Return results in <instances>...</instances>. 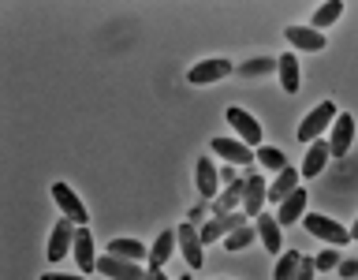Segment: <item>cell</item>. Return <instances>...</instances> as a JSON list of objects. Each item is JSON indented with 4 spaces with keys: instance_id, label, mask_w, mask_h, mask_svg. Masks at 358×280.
Here are the masks:
<instances>
[{
    "instance_id": "6da1fadb",
    "label": "cell",
    "mask_w": 358,
    "mask_h": 280,
    "mask_svg": "<svg viewBox=\"0 0 358 280\" xmlns=\"http://www.w3.org/2000/svg\"><path fill=\"white\" fill-rule=\"evenodd\" d=\"M336 116H340V112H336L332 101H321V105H317L306 120L299 123V142H306V146H310V142H317L321 134L332 127V120H336Z\"/></svg>"
},
{
    "instance_id": "7a4b0ae2",
    "label": "cell",
    "mask_w": 358,
    "mask_h": 280,
    "mask_svg": "<svg viewBox=\"0 0 358 280\" xmlns=\"http://www.w3.org/2000/svg\"><path fill=\"white\" fill-rule=\"evenodd\" d=\"M302 224H306V228L317 235V239H324L329 246H347V243H351V232L340 228L336 220H329L324 213H306V217H302Z\"/></svg>"
},
{
    "instance_id": "3957f363",
    "label": "cell",
    "mask_w": 358,
    "mask_h": 280,
    "mask_svg": "<svg viewBox=\"0 0 358 280\" xmlns=\"http://www.w3.org/2000/svg\"><path fill=\"white\" fill-rule=\"evenodd\" d=\"M250 220L246 213H224V217H213V220H206L201 224V243H217V239H228V235L235 232V228H243V224Z\"/></svg>"
},
{
    "instance_id": "277c9868",
    "label": "cell",
    "mask_w": 358,
    "mask_h": 280,
    "mask_svg": "<svg viewBox=\"0 0 358 280\" xmlns=\"http://www.w3.org/2000/svg\"><path fill=\"white\" fill-rule=\"evenodd\" d=\"M265 202H268V183L257 172L246 176L243 179V213H246V217H262Z\"/></svg>"
},
{
    "instance_id": "5b68a950",
    "label": "cell",
    "mask_w": 358,
    "mask_h": 280,
    "mask_svg": "<svg viewBox=\"0 0 358 280\" xmlns=\"http://www.w3.org/2000/svg\"><path fill=\"white\" fill-rule=\"evenodd\" d=\"M52 198H56V206H60V213L67 220H75L78 228H83V224L90 220V213H86V206L83 202H78V195L67 183H52Z\"/></svg>"
},
{
    "instance_id": "8992f818",
    "label": "cell",
    "mask_w": 358,
    "mask_h": 280,
    "mask_svg": "<svg viewBox=\"0 0 358 280\" xmlns=\"http://www.w3.org/2000/svg\"><path fill=\"white\" fill-rule=\"evenodd\" d=\"M351 142H355V116H351V112H340V116L332 120V134H329L332 157H347Z\"/></svg>"
},
{
    "instance_id": "52a82bcc",
    "label": "cell",
    "mask_w": 358,
    "mask_h": 280,
    "mask_svg": "<svg viewBox=\"0 0 358 280\" xmlns=\"http://www.w3.org/2000/svg\"><path fill=\"white\" fill-rule=\"evenodd\" d=\"M75 232H78V224L75 220H56V228L49 235V262H64V254H71V246H75Z\"/></svg>"
},
{
    "instance_id": "ba28073f",
    "label": "cell",
    "mask_w": 358,
    "mask_h": 280,
    "mask_svg": "<svg viewBox=\"0 0 358 280\" xmlns=\"http://www.w3.org/2000/svg\"><path fill=\"white\" fill-rule=\"evenodd\" d=\"M97 269L112 280H150V273H142L138 262H123V258H116V254L97 258Z\"/></svg>"
},
{
    "instance_id": "9c48e42d",
    "label": "cell",
    "mask_w": 358,
    "mask_h": 280,
    "mask_svg": "<svg viewBox=\"0 0 358 280\" xmlns=\"http://www.w3.org/2000/svg\"><path fill=\"white\" fill-rule=\"evenodd\" d=\"M231 71H235V67L217 56V60H201V64H194V67L187 71V78H190L194 86H206V83H217V78H228Z\"/></svg>"
},
{
    "instance_id": "30bf717a",
    "label": "cell",
    "mask_w": 358,
    "mask_h": 280,
    "mask_svg": "<svg viewBox=\"0 0 358 280\" xmlns=\"http://www.w3.org/2000/svg\"><path fill=\"white\" fill-rule=\"evenodd\" d=\"M194 183H198V195L206 202H217V183H220V172L213 168L209 157H198L194 164Z\"/></svg>"
},
{
    "instance_id": "8fae6325",
    "label": "cell",
    "mask_w": 358,
    "mask_h": 280,
    "mask_svg": "<svg viewBox=\"0 0 358 280\" xmlns=\"http://www.w3.org/2000/svg\"><path fill=\"white\" fill-rule=\"evenodd\" d=\"M176 232H179V246H183L187 265H190V269H198L201 262H206V254H201V246H206V243H201V235L194 232V224H187V220L179 224Z\"/></svg>"
},
{
    "instance_id": "7c38bea8",
    "label": "cell",
    "mask_w": 358,
    "mask_h": 280,
    "mask_svg": "<svg viewBox=\"0 0 358 280\" xmlns=\"http://www.w3.org/2000/svg\"><path fill=\"white\" fill-rule=\"evenodd\" d=\"M228 123H231L235 131H239V142H246V146H257V142H262V123H257L250 112L228 108Z\"/></svg>"
},
{
    "instance_id": "4fadbf2b",
    "label": "cell",
    "mask_w": 358,
    "mask_h": 280,
    "mask_svg": "<svg viewBox=\"0 0 358 280\" xmlns=\"http://www.w3.org/2000/svg\"><path fill=\"white\" fill-rule=\"evenodd\" d=\"M71 254H75V262H78V269H83V273H94V269H97V254H94V232H90L86 224L75 232V251H71Z\"/></svg>"
},
{
    "instance_id": "5bb4252c",
    "label": "cell",
    "mask_w": 358,
    "mask_h": 280,
    "mask_svg": "<svg viewBox=\"0 0 358 280\" xmlns=\"http://www.w3.org/2000/svg\"><path fill=\"white\" fill-rule=\"evenodd\" d=\"M176 243H179V232H172V228H164L161 235H157V243H153V251H150V273H157V269H164V262L176 254Z\"/></svg>"
},
{
    "instance_id": "9a60e30c",
    "label": "cell",
    "mask_w": 358,
    "mask_h": 280,
    "mask_svg": "<svg viewBox=\"0 0 358 280\" xmlns=\"http://www.w3.org/2000/svg\"><path fill=\"white\" fill-rule=\"evenodd\" d=\"M299 179H302V172H299V168H291V164L284 168V172H276L273 187H268V202H273V206H280L287 195H295V190H299Z\"/></svg>"
},
{
    "instance_id": "2e32d148",
    "label": "cell",
    "mask_w": 358,
    "mask_h": 280,
    "mask_svg": "<svg viewBox=\"0 0 358 280\" xmlns=\"http://www.w3.org/2000/svg\"><path fill=\"white\" fill-rule=\"evenodd\" d=\"M276 71H280V86H284V94H299V86H302V71H299L295 52L276 56Z\"/></svg>"
},
{
    "instance_id": "e0dca14e",
    "label": "cell",
    "mask_w": 358,
    "mask_h": 280,
    "mask_svg": "<svg viewBox=\"0 0 358 280\" xmlns=\"http://www.w3.org/2000/svg\"><path fill=\"white\" fill-rule=\"evenodd\" d=\"M329 157H332V150H329V139H317V142H310L306 157H302V179L317 176L321 168L329 164Z\"/></svg>"
},
{
    "instance_id": "ac0fdd59",
    "label": "cell",
    "mask_w": 358,
    "mask_h": 280,
    "mask_svg": "<svg viewBox=\"0 0 358 280\" xmlns=\"http://www.w3.org/2000/svg\"><path fill=\"white\" fill-rule=\"evenodd\" d=\"M284 38L295 45V49H306V52H321L324 49V38L313 27H287Z\"/></svg>"
},
{
    "instance_id": "d6986e66",
    "label": "cell",
    "mask_w": 358,
    "mask_h": 280,
    "mask_svg": "<svg viewBox=\"0 0 358 280\" xmlns=\"http://www.w3.org/2000/svg\"><path fill=\"white\" fill-rule=\"evenodd\" d=\"M306 217V190H295V195H287L284 202L276 206V220L280 224H295Z\"/></svg>"
},
{
    "instance_id": "ffe728a7",
    "label": "cell",
    "mask_w": 358,
    "mask_h": 280,
    "mask_svg": "<svg viewBox=\"0 0 358 280\" xmlns=\"http://www.w3.org/2000/svg\"><path fill=\"white\" fill-rule=\"evenodd\" d=\"M213 153L224 157V161H235V164H246V161H254V153H250V146L246 142H235V139H213Z\"/></svg>"
},
{
    "instance_id": "44dd1931",
    "label": "cell",
    "mask_w": 358,
    "mask_h": 280,
    "mask_svg": "<svg viewBox=\"0 0 358 280\" xmlns=\"http://www.w3.org/2000/svg\"><path fill=\"white\" fill-rule=\"evenodd\" d=\"M254 220H257V235H262L265 251L268 254H280V246H284V239H280V220L268 217V213H262V217H254Z\"/></svg>"
},
{
    "instance_id": "7402d4cb",
    "label": "cell",
    "mask_w": 358,
    "mask_h": 280,
    "mask_svg": "<svg viewBox=\"0 0 358 280\" xmlns=\"http://www.w3.org/2000/svg\"><path fill=\"white\" fill-rule=\"evenodd\" d=\"M108 254L123 258V262H142V258H150V251H145L138 239H112L108 243Z\"/></svg>"
},
{
    "instance_id": "603a6c76",
    "label": "cell",
    "mask_w": 358,
    "mask_h": 280,
    "mask_svg": "<svg viewBox=\"0 0 358 280\" xmlns=\"http://www.w3.org/2000/svg\"><path fill=\"white\" fill-rule=\"evenodd\" d=\"M235 206H243V179H235V183L224 190V195L213 202V217H224V213H235Z\"/></svg>"
},
{
    "instance_id": "cb8c5ba5",
    "label": "cell",
    "mask_w": 358,
    "mask_h": 280,
    "mask_svg": "<svg viewBox=\"0 0 358 280\" xmlns=\"http://www.w3.org/2000/svg\"><path fill=\"white\" fill-rule=\"evenodd\" d=\"M299 262H302V254H299V251H287V254H280L273 280H295V273H299Z\"/></svg>"
},
{
    "instance_id": "d4e9b609",
    "label": "cell",
    "mask_w": 358,
    "mask_h": 280,
    "mask_svg": "<svg viewBox=\"0 0 358 280\" xmlns=\"http://www.w3.org/2000/svg\"><path fill=\"white\" fill-rule=\"evenodd\" d=\"M343 15V4H340V0H329V4H321L317 11H313V27H332V22L336 19H340Z\"/></svg>"
},
{
    "instance_id": "484cf974",
    "label": "cell",
    "mask_w": 358,
    "mask_h": 280,
    "mask_svg": "<svg viewBox=\"0 0 358 280\" xmlns=\"http://www.w3.org/2000/svg\"><path fill=\"white\" fill-rule=\"evenodd\" d=\"M254 157H257V161H262L265 168H273V172H284V168H287V157L280 153V150H273V146H262V150H257Z\"/></svg>"
},
{
    "instance_id": "4316f807",
    "label": "cell",
    "mask_w": 358,
    "mask_h": 280,
    "mask_svg": "<svg viewBox=\"0 0 358 280\" xmlns=\"http://www.w3.org/2000/svg\"><path fill=\"white\" fill-rule=\"evenodd\" d=\"M254 235H257V228H250V224H243V228H235V232H231L224 243H228V251H246V246L254 243Z\"/></svg>"
},
{
    "instance_id": "83f0119b",
    "label": "cell",
    "mask_w": 358,
    "mask_h": 280,
    "mask_svg": "<svg viewBox=\"0 0 358 280\" xmlns=\"http://www.w3.org/2000/svg\"><path fill=\"white\" fill-rule=\"evenodd\" d=\"M273 67H276V60H246V64L239 67V75H243V78H257V75L273 71Z\"/></svg>"
},
{
    "instance_id": "f1b7e54d",
    "label": "cell",
    "mask_w": 358,
    "mask_h": 280,
    "mask_svg": "<svg viewBox=\"0 0 358 280\" xmlns=\"http://www.w3.org/2000/svg\"><path fill=\"white\" fill-rule=\"evenodd\" d=\"M340 262H343V258H340V251H332V246H329V251H321L317 258H313V265H317L321 273H329V269H340Z\"/></svg>"
},
{
    "instance_id": "f546056e",
    "label": "cell",
    "mask_w": 358,
    "mask_h": 280,
    "mask_svg": "<svg viewBox=\"0 0 358 280\" xmlns=\"http://www.w3.org/2000/svg\"><path fill=\"white\" fill-rule=\"evenodd\" d=\"M313 273H317V265H313V258H306V254H302V262H299V273H295V280H313Z\"/></svg>"
},
{
    "instance_id": "4dcf8cb0",
    "label": "cell",
    "mask_w": 358,
    "mask_h": 280,
    "mask_svg": "<svg viewBox=\"0 0 358 280\" xmlns=\"http://www.w3.org/2000/svg\"><path fill=\"white\" fill-rule=\"evenodd\" d=\"M340 276H347V280L358 276V258H343V262H340Z\"/></svg>"
},
{
    "instance_id": "1f68e13d",
    "label": "cell",
    "mask_w": 358,
    "mask_h": 280,
    "mask_svg": "<svg viewBox=\"0 0 358 280\" xmlns=\"http://www.w3.org/2000/svg\"><path fill=\"white\" fill-rule=\"evenodd\" d=\"M220 179H224V183L231 187V183H235V179H239V176H235V168H224V172H220Z\"/></svg>"
},
{
    "instance_id": "d6a6232c",
    "label": "cell",
    "mask_w": 358,
    "mask_h": 280,
    "mask_svg": "<svg viewBox=\"0 0 358 280\" xmlns=\"http://www.w3.org/2000/svg\"><path fill=\"white\" fill-rule=\"evenodd\" d=\"M41 280H83V276H67V273H45Z\"/></svg>"
},
{
    "instance_id": "836d02e7",
    "label": "cell",
    "mask_w": 358,
    "mask_h": 280,
    "mask_svg": "<svg viewBox=\"0 0 358 280\" xmlns=\"http://www.w3.org/2000/svg\"><path fill=\"white\" fill-rule=\"evenodd\" d=\"M347 232H351V243H358V220L351 224V228H347Z\"/></svg>"
},
{
    "instance_id": "e575fe53",
    "label": "cell",
    "mask_w": 358,
    "mask_h": 280,
    "mask_svg": "<svg viewBox=\"0 0 358 280\" xmlns=\"http://www.w3.org/2000/svg\"><path fill=\"white\" fill-rule=\"evenodd\" d=\"M150 280H168V276L161 273V269H157V273H150Z\"/></svg>"
},
{
    "instance_id": "d590c367",
    "label": "cell",
    "mask_w": 358,
    "mask_h": 280,
    "mask_svg": "<svg viewBox=\"0 0 358 280\" xmlns=\"http://www.w3.org/2000/svg\"><path fill=\"white\" fill-rule=\"evenodd\" d=\"M179 280H194V276H179Z\"/></svg>"
}]
</instances>
